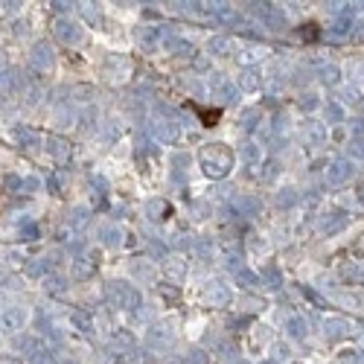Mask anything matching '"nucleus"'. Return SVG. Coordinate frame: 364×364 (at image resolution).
<instances>
[{"label":"nucleus","mask_w":364,"mask_h":364,"mask_svg":"<svg viewBox=\"0 0 364 364\" xmlns=\"http://www.w3.org/2000/svg\"><path fill=\"white\" fill-rule=\"evenodd\" d=\"M190 108L201 117V126H216L219 123V117H222V108H204V105H196V102H190Z\"/></svg>","instance_id":"nucleus-1"}]
</instances>
